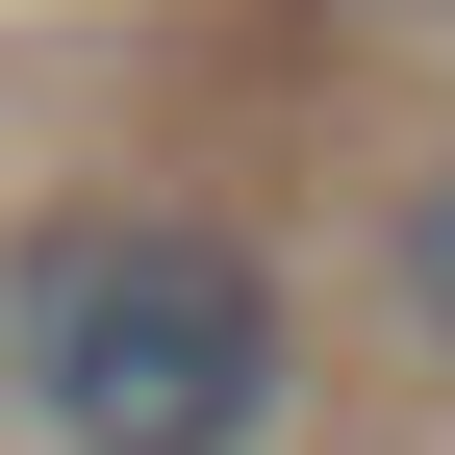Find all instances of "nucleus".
Here are the masks:
<instances>
[{"mask_svg":"<svg viewBox=\"0 0 455 455\" xmlns=\"http://www.w3.org/2000/svg\"><path fill=\"white\" fill-rule=\"evenodd\" d=\"M405 304H430V355H455V178L405 203Z\"/></svg>","mask_w":455,"mask_h":455,"instance_id":"obj_2","label":"nucleus"},{"mask_svg":"<svg viewBox=\"0 0 455 455\" xmlns=\"http://www.w3.org/2000/svg\"><path fill=\"white\" fill-rule=\"evenodd\" d=\"M0 379L51 455H253L278 430V278L178 203H76L0 253Z\"/></svg>","mask_w":455,"mask_h":455,"instance_id":"obj_1","label":"nucleus"}]
</instances>
